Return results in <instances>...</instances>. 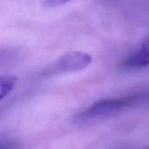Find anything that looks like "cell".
<instances>
[{"label": "cell", "instance_id": "obj_1", "mask_svg": "<svg viewBox=\"0 0 149 149\" xmlns=\"http://www.w3.org/2000/svg\"><path fill=\"white\" fill-rule=\"evenodd\" d=\"M146 99H148V95L143 93H136L115 99L103 100L93 104L87 110L80 113L78 118L80 120H90L111 114L118 111L136 106L137 104L144 101Z\"/></svg>", "mask_w": 149, "mask_h": 149}, {"label": "cell", "instance_id": "obj_2", "mask_svg": "<svg viewBox=\"0 0 149 149\" xmlns=\"http://www.w3.org/2000/svg\"><path fill=\"white\" fill-rule=\"evenodd\" d=\"M93 62V57L79 51L69 52L61 56L55 64V69L60 72H72L81 71L89 66Z\"/></svg>", "mask_w": 149, "mask_h": 149}, {"label": "cell", "instance_id": "obj_3", "mask_svg": "<svg viewBox=\"0 0 149 149\" xmlns=\"http://www.w3.org/2000/svg\"><path fill=\"white\" fill-rule=\"evenodd\" d=\"M123 65L127 68L141 69L149 66V35L142 39L138 47L127 56Z\"/></svg>", "mask_w": 149, "mask_h": 149}, {"label": "cell", "instance_id": "obj_4", "mask_svg": "<svg viewBox=\"0 0 149 149\" xmlns=\"http://www.w3.org/2000/svg\"><path fill=\"white\" fill-rule=\"evenodd\" d=\"M17 82V78L14 75H3L0 79V93L1 100L5 98L15 87Z\"/></svg>", "mask_w": 149, "mask_h": 149}, {"label": "cell", "instance_id": "obj_5", "mask_svg": "<svg viewBox=\"0 0 149 149\" xmlns=\"http://www.w3.org/2000/svg\"><path fill=\"white\" fill-rule=\"evenodd\" d=\"M72 0H42L41 3L44 7L46 8H54L58 7L62 4H65Z\"/></svg>", "mask_w": 149, "mask_h": 149}]
</instances>
